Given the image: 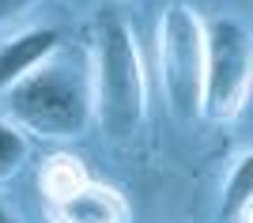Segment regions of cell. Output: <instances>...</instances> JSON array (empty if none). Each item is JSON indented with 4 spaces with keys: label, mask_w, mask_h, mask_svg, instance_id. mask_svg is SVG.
<instances>
[{
    "label": "cell",
    "mask_w": 253,
    "mask_h": 223,
    "mask_svg": "<svg viewBox=\"0 0 253 223\" xmlns=\"http://www.w3.org/2000/svg\"><path fill=\"white\" fill-rule=\"evenodd\" d=\"M91 102L95 117L110 136L136 133L148 110L144 61L136 49V34L114 8L98 11L95 23V61H91Z\"/></svg>",
    "instance_id": "1"
},
{
    "label": "cell",
    "mask_w": 253,
    "mask_h": 223,
    "mask_svg": "<svg viewBox=\"0 0 253 223\" xmlns=\"http://www.w3.org/2000/svg\"><path fill=\"white\" fill-rule=\"evenodd\" d=\"M8 114L19 129L38 133V136H80L95 117L91 76L45 57L42 64H34L27 76H19L8 87Z\"/></svg>",
    "instance_id": "2"
},
{
    "label": "cell",
    "mask_w": 253,
    "mask_h": 223,
    "mask_svg": "<svg viewBox=\"0 0 253 223\" xmlns=\"http://www.w3.org/2000/svg\"><path fill=\"white\" fill-rule=\"evenodd\" d=\"M204 80V23L185 4H170L159 19V84L181 121L201 114Z\"/></svg>",
    "instance_id": "3"
},
{
    "label": "cell",
    "mask_w": 253,
    "mask_h": 223,
    "mask_svg": "<svg viewBox=\"0 0 253 223\" xmlns=\"http://www.w3.org/2000/svg\"><path fill=\"white\" fill-rule=\"evenodd\" d=\"M250 31L231 15L204 23V80H201V114L211 121H231L250 91Z\"/></svg>",
    "instance_id": "4"
},
{
    "label": "cell",
    "mask_w": 253,
    "mask_h": 223,
    "mask_svg": "<svg viewBox=\"0 0 253 223\" xmlns=\"http://www.w3.org/2000/svg\"><path fill=\"white\" fill-rule=\"evenodd\" d=\"M53 223H128V204L110 185L80 181L72 193L49 201Z\"/></svg>",
    "instance_id": "5"
},
{
    "label": "cell",
    "mask_w": 253,
    "mask_h": 223,
    "mask_svg": "<svg viewBox=\"0 0 253 223\" xmlns=\"http://www.w3.org/2000/svg\"><path fill=\"white\" fill-rule=\"evenodd\" d=\"M57 53V31H27L0 45V91H8L19 76H27L34 64Z\"/></svg>",
    "instance_id": "6"
},
{
    "label": "cell",
    "mask_w": 253,
    "mask_h": 223,
    "mask_svg": "<svg viewBox=\"0 0 253 223\" xmlns=\"http://www.w3.org/2000/svg\"><path fill=\"white\" fill-rule=\"evenodd\" d=\"M253 212V155H238L231 178L223 185V204H219V223H250Z\"/></svg>",
    "instance_id": "7"
},
{
    "label": "cell",
    "mask_w": 253,
    "mask_h": 223,
    "mask_svg": "<svg viewBox=\"0 0 253 223\" xmlns=\"http://www.w3.org/2000/svg\"><path fill=\"white\" fill-rule=\"evenodd\" d=\"M27 163V136L15 121H0V181L19 174V167Z\"/></svg>",
    "instance_id": "8"
},
{
    "label": "cell",
    "mask_w": 253,
    "mask_h": 223,
    "mask_svg": "<svg viewBox=\"0 0 253 223\" xmlns=\"http://www.w3.org/2000/svg\"><path fill=\"white\" fill-rule=\"evenodd\" d=\"M80 181H87V178H84V170L76 167L72 159H57L49 170H45L42 185H45V193H49V201H53V197H64V193H72Z\"/></svg>",
    "instance_id": "9"
},
{
    "label": "cell",
    "mask_w": 253,
    "mask_h": 223,
    "mask_svg": "<svg viewBox=\"0 0 253 223\" xmlns=\"http://www.w3.org/2000/svg\"><path fill=\"white\" fill-rule=\"evenodd\" d=\"M31 4V0H0V19H8V15H15V11H23Z\"/></svg>",
    "instance_id": "10"
},
{
    "label": "cell",
    "mask_w": 253,
    "mask_h": 223,
    "mask_svg": "<svg viewBox=\"0 0 253 223\" xmlns=\"http://www.w3.org/2000/svg\"><path fill=\"white\" fill-rule=\"evenodd\" d=\"M0 223H19V220H15V216H11L8 208H4V204H0Z\"/></svg>",
    "instance_id": "11"
}]
</instances>
